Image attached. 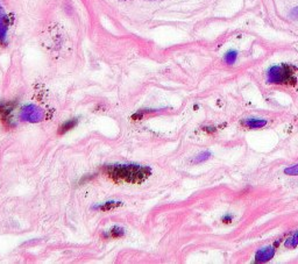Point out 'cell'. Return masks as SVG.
<instances>
[{
    "label": "cell",
    "instance_id": "cell-1",
    "mask_svg": "<svg viewBox=\"0 0 298 264\" xmlns=\"http://www.w3.org/2000/svg\"><path fill=\"white\" fill-rule=\"evenodd\" d=\"M105 171L115 183L126 184H140L152 175L150 168L140 164H112L106 166Z\"/></svg>",
    "mask_w": 298,
    "mask_h": 264
},
{
    "label": "cell",
    "instance_id": "cell-2",
    "mask_svg": "<svg viewBox=\"0 0 298 264\" xmlns=\"http://www.w3.org/2000/svg\"><path fill=\"white\" fill-rule=\"evenodd\" d=\"M295 72L296 69L289 64L274 66L268 70L267 82L269 84H295L297 80Z\"/></svg>",
    "mask_w": 298,
    "mask_h": 264
},
{
    "label": "cell",
    "instance_id": "cell-3",
    "mask_svg": "<svg viewBox=\"0 0 298 264\" xmlns=\"http://www.w3.org/2000/svg\"><path fill=\"white\" fill-rule=\"evenodd\" d=\"M20 120L25 122H30V124H36L43 120L44 112L40 106L35 104H27L20 109V114H19Z\"/></svg>",
    "mask_w": 298,
    "mask_h": 264
},
{
    "label": "cell",
    "instance_id": "cell-4",
    "mask_svg": "<svg viewBox=\"0 0 298 264\" xmlns=\"http://www.w3.org/2000/svg\"><path fill=\"white\" fill-rule=\"evenodd\" d=\"M275 255V247L268 246L258 250L255 254V262L256 263H265L270 261Z\"/></svg>",
    "mask_w": 298,
    "mask_h": 264
},
{
    "label": "cell",
    "instance_id": "cell-5",
    "mask_svg": "<svg viewBox=\"0 0 298 264\" xmlns=\"http://www.w3.org/2000/svg\"><path fill=\"white\" fill-rule=\"evenodd\" d=\"M8 32V18L0 4V43L5 44Z\"/></svg>",
    "mask_w": 298,
    "mask_h": 264
},
{
    "label": "cell",
    "instance_id": "cell-6",
    "mask_svg": "<svg viewBox=\"0 0 298 264\" xmlns=\"http://www.w3.org/2000/svg\"><path fill=\"white\" fill-rule=\"evenodd\" d=\"M14 106V102H1L0 104V118L4 121H7L9 115L12 114Z\"/></svg>",
    "mask_w": 298,
    "mask_h": 264
},
{
    "label": "cell",
    "instance_id": "cell-7",
    "mask_svg": "<svg viewBox=\"0 0 298 264\" xmlns=\"http://www.w3.org/2000/svg\"><path fill=\"white\" fill-rule=\"evenodd\" d=\"M77 125H78V118H72V119H69V120L64 121L59 128V134L63 135V134L68 133L69 131L73 130Z\"/></svg>",
    "mask_w": 298,
    "mask_h": 264
},
{
    "label": "cell",
    "instance_id": "cell-8",
    "mask_svg": "<svg viewBox=\"0 0 298 264\" xmlns=\"http://www.w3.org/2000/svg\"><path fill=\"white\" fill-rule=\"evenodd\" d=\"M243 126L247 128H252V130H258V128H262L267 125V121L262 120V119H247L242 122Z\"/></svg>",
    "mask_w": 298,
    "mask_h": 264
},
{
    "label": "cell",
    "instance_id": "cell-9",
    "mask_svg": "<svg viewBox=\"0 0 298 264\" xmlns=\"http://www.w3.org/2000/svg\"><path fill=\"white\" fill-rule=\"evenodd\" d=\"M119 205H121L120 201H106L101 205H95L92 208H95V210H101V211H110V210H113L115 207H118Z\"/></svg>",
    "mask_w": 298,
    "mask_h": 264
},
{
    "label": "cell",
    "instance_id": "cell-10",
    "mask_svg": "<svg viewBox=\"0 0 298 264\" xmlns=\"http://www.w3.org/2000/svg\"><path fill=\"white\" fill-rule=\"evenodd\" d=\"M236 57H238V53H236L235 50H230L227 51L225 56H224V61H225V63L229 64V66H232V64L235 63Z\"/></svg>",
    "mask_w": 298,
    "mask_h": 264
},
{
    "label": "cell",
    "instance_id": "cell-11",
    "mask_svg": "<svg viewBox=\"0 0 298 264\" xmlns=\"http://www.w3.org/2000/svg\"><path fill=\"white\" fill-rule=\"evenodd\" d=\"M287 248H290V249H293V248H297L298 247V231H295V233L291 235L286 241V244H284Z\"/></svg>",
    "mask_w": 298,
    "mask_h": 264
},
{
    "label": "cell",
    "instance_id": "cell-12",
    "mask_svg": "<svg viewBox=\"0 0 298 264\" xmlns=\"http://www.w3.org/2000/svg\"><path fill=\"white\" fill-rule=\"evenodd\" d=\"M210 157H211V153H210V151H201L200 154H198V155L196 157H195L192 162L196 163V164L203 163V162H205V161L209 160Z\"/></svg>",
    "mask_w": 298,
    "mask_h": 264
},
{
    "label": "cell",
    "instance_id": "cell-13",
    "mask_svg": "<svg viewBox=\"0 0 298 264\" xmlns=\"http://www.w3.org/2000/svg\"><path fill=\"white\" fill-rule=\"evenodd\" d=\"M125 235V230L123 227H119V226H114L112 227L110 230V234H108V236H112V237H121L124 236Z\"/></svg>",
    "mask_w": 298,
    "mask_h": 264
},
{
    "label": "cell",
    "instance_id": "cell-14",
    "mask_svg": "<svg viewBox=\"0 0 298 264\" xmlns=\"http://www.w3.org/2000/svg\"><path fill=\"white\" fill-rule=\"evenodd\" d=\"M284 173L288 176H298V164H295V165L287 168L284 170Z\"/></svg>",
    "mask_w": 298,
    "mask_h": 264
},
{
    "label": "cell",
    "instance_id": "cell-15",
    "mask_svg": "<svg viewBox=\"0 0 298 264\" xmlns=\"http://www.w3.org/2000/svg\"><path fill=\"white\" fill-rule=\"evenodd\" d=\"M291 17H293L294 19H298V6L291 11Z\"/></svg>",
    "mask_w": 298,
    "mask_h": 264
},
{
    "label": "cell",
    "instance_id": "cell-16",
    "mask_svg": "<svg viewBox=\"0 0 298 264\" xmlns=\"http://www.w3.org/2000/svg\"><path fill=\"white\" fill-rule=\"evenodd\" d=\"M232 220H233V218L231 217V215H225V217L223 218V221L224 222H231Z\"/></svg>",
    "mask_w": 298,
    "mask_h": 264
}]
</instances>
